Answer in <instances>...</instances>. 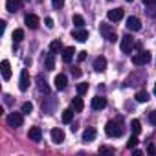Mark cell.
Segmentation results:
<instances>
[{
  "mask_svg": "<svg viewBox=\"0 0 156 156\" xmlns=\"http://www.w3.org/2000/svg\"><path fill=\"white\" fill-rule=\"evenodd\" d=\"M31 110H33V105L31 103H24L22 105V114H30Z\"/></svg>",
  "mask_w": 156,
  "mask_h": 156,
  "instance_id": "obj_30",
  "label": "cell"
},
{
  "mask_svg": "<svg viewBox=\"0 0 156 156\" xmlns=\"http://www.w3.org/2000/svg\"><path fill=\"white\" fill-rule=\"evenodd\" d=\"M149 121H151V123H152V125H156V110H154V112H151V114H149Z\"/></svg>",
  "mask_w": 156,
  "mask_h": 156,
  "instance_id": "obj_35",
  "label": "cell"
},
{
  "mask_svg": "<svg viewBox=\"0 0 156 156\" xmlns=\"http://www.w3.org/2000/svg\"><path fill=\"white\" fill-rule=\"evenodd\" d=\"M132 152H134L136 156H140V154H141V151H140V149H132Z\"/></svg>",
  "mask_w": 156,
  "mask_h": 156,
  "instance_id": "obj_40",
  "label": "cell"
},
{
  "mask_svg": "<svg viewBox=\"0 0 156 156\" xmlns=\"http://www.w3.org/2000/svg\"><path fill=\"white\" fill-rule=\"evenodd\" d=\"M130 129H132V134H140V132H141V123H140V119H132Z\"/></svg>",
  "mask_w": 156,
  "mask_h": 156,
  "instance_id": "obj_24",
  "label": "cell"
},
{
  "mask_svg": "<svg viewBox=\"0 0 156 156\" xmlns=\"http://www.w3.org/2000/svg\"><path fill=\"white\" fill-rule=\"evenodd\" d=\"M105 107H107V99L105 98H101V96L92 98V108L94 110H103Z\"/></svg>",
  "mask_w": 156,
  "mask_h": 156,
  "instance_id": "obj_10",
  "label": "cell"
},
{
  "mask_svg": "<svg viewBox=\"0 0 156 156\" xmlns=\"http://www.w3.org/2000/svg\"><path fill=\"white\" fill-rule=\"evenodd\" d=\"M72 108H73L75 112H81V110L85 108L83 99H81V98H73V101H72Z\"/></svg>",
  "mask_w": 156,
  "mask_h": 156,
  "instance_id": "obj_21",
  "label": "cell"
},
{
  "mask_svg": "<svg viewBox=\"0 0 156 156\" xmlns=\"http://www.w3.org/2000/svg\"><path fill=\"white\" fill-rule=\"evenodd\" d=\"M20 8H22V2H20V0H8V2H6V9L11 11V13L20 11Z\"/></svg>",
  "mask_w": 156,
  "mask_h": 156,
  "instance_id": "obj_11",
  "label": "cell"
},
{
  "mask_svg": "<svg viewBox=\"0 0 156 156\" xmlns=\"http://www.w3.org/2000/svg\"><path fill=\"white\" fill-rule=\"evenodd\" d=\"M22 39H24V30H15V31H13V42L19 44Z\"/></svg>",
  "mask_w": 156,
  "mask_h": 156,
  "instance_id": "obj_23",
  "label": "cell"
},
{
  "mask_svg": "<svg viewBox=\"0 0 156 156\" xmlns=\"http://www.w3.org/2000/svg\"><path fill=\"white\" fill-rule=\"evenodd\" d=\"M136 145H138V138H136V134H134V136H130V138H129L127 147H129V149H136Z\"/></svg>",
  "mask_w": 156,
  "mask_h": 156,
  "instance_id": "obj_29",
  "label": "cell"
},
{
  "mask_svg": "<svg viewBox=\"0 0 156 156\" xmlns=\"http://www.w3.org/2000/svg\"><path fill=\"white\" fill-rule=\"evenodd\" d=\"M87 92H88V83H79V85H77V94H79V96H83Z\"/></svg>",
  "mask_w": 156,
  "mask_h": 156,
  "instance_id": "obj_27",
  "label": "cell"
},
{
  "mask_svg": "<svg viewBox=\"0 0 156 156\" xmlns=\"http://www.w3.org/2000/svg\"><path fill=\"white\" fill-rule=\"evenodd\" d=\"M0 66H2V77H4V79H6V81L11 79V64H9V61L4 59Z\"/></svg>",
  "mask_w": 156,
  "mask_h": 156,
  "instance_id": "obj_17",
  "label": "cell"
},
{
  "mask_svg": "<svg viewBox=\"0 0 156 156\" xmlns=\"http://www.w3.org/2000/svg\"><path fill=\"white\" fill-rule=\"evenodd\" d=\"M123 9L121 8H116V9H110L108 13H107V19L110 20V22H119L121 19H123Z\"/></svg>",
  "mask_w": 156,
  "mask_h": 156,
  "instance_id": "obj_6",
  "label": "cell"
},
{
  "mask_svg": "<svg viewBox=\"0 0 156 156\" xmlns=\"http://www.w3.org/2000/svg\"><path fill=\"white\" fill-rule=\"evenodd\" d=\"M73 24H75L77 28H83V26H85V19H83L81 15H73Z\"/></svg>",
  "mask_w": 156,
  "mask_h": 156,
  "instance_id": "obj_28",
  "label": "cell"
},
{
  "mask_svg": "<svg viewBox=\"0 0 156 156\" xmlns=\"http://www.w3.org/2000/svg\"><path fill=\"white\" fill-rule=\"evenodd\" d=\"M19 88H20L22 92H26V90L30 88V73H28V70H22V72H20V83H19Z\"/></svg>",
  "mask_w": 156,
  "mask_h": 156,
  "instance_id": "obj_8",
  "label": "cell"
},
{
  "mask_svg": "<svg viewBox=\"0 0 156 156\" xmlns=\"http://www.w3.org/2000/svg\"><path fill=\"white\" fill-rule=\"evenodd\" d=\"M99 31H101L103 39H107L108 42H116V41H118V35H116V31L110 28V24H101V26H99Z\"/></svg>",
  "mask_w": 156,
  "mask_h": 156,
  "instance_id": "obj_2",
  "label": "cell"
},
{
  "mask_svg": "<svg viewBox=\"0 0 156 156\" xmlns=\"http://www.w3.org/2000/svg\"><path fill=\"white\" fill-rule=\"evenodd\" d=\"M105 68H107V59H105L103 55L96 57V59H94V70H96V72H105Z\"/></svg>",
  "mask_w": 156,
  "mask_h": 156,
  "instance_id": "obj_13",
  "label": "cell"
},
{
  "mask_svg": "<svg viewBox=\"0 0 156 156\" xmlns=\"http://www.w3.org/2000/svg\"><path fill=\"white\" fill-rule=\"evenodd\" d=\"M51 4H53L55 9H61V8L64 6V0H51Z\"/></svg>",
  "mask_w": 156,
  "mask_h": 156,
  "instance_id": "obj_32",
  "label": "cell"
},
{
  "mask_svg": "<svg viewBox=\"0 0 156 156\" xmlns=\"http://www.w3.org/2000/svg\"><path fill=\"white\" fill-rule=\"evenodd\" d=\"M127 30L129 31H140L141 30V22L138 17H129L127 19Z\"/></svg>",
  "mask_w": 156,
  "mask_h": 156,
  "instance_id": "obj_7",
  "label": "cell"
},
{
  "mask_svg": "<svg viewBox=\"0 0 156 156\" xmlns=\"http://www.w3.org/2000/svg\"><path fill=\"white\" fill-rule=\"evenodd\" d=\"M51 141L53 143H62L64 141V130L62 129H51Z\"/></svg>",
  "mask_w": 156,
  "mask_h": 156,
  "instance_id": "obj_14",
  "label": "cell"
},
{
  "mask_svg": "<svg viewBox=\"0 0 156 156\" xmlns=\"http://www.w3.org/2000/svg\"><path fill=\"white\" fill-rule=\"evenodd\" d=\"M145 6H156V0H143Z\"/></svg>",
  "mask_w": 156,
  "mask_h": 156,
  "instance_id": "obj_37",
  "label": "cell"
},
{
  "mask_svg": "<svg viewBox=\"0 0 156 156\" xmlns=\"http://www.w3.org/2000/svg\"><path fill=\"white\" fill-rule=\"evenodd\" d=\"M55 68V59H53V53H50L46 57V70H53Z\"/></svg>",
  "mask_w": 156,
  "mask_h": 156,
  "instance_id": "obj_25",
  "label": "cell"
},
{
  "mask_svg": "<svg viewBox=\"0 0 156 156\" xmlns=\"http://www.w3.org/2000/svg\"><path fill=\"white\" fill-rule=\"evenodd\" d=\"M62 50V42L61 41H51V44H50V53H59Z\"/></svg>",
  "mask_w": 156,
  "mask_h": 156,
  "instance_id": "obj_22",
  "label": "cell"
},
{
  "mask_svg": "<svg viewBox=\"0 0 156 156\" xmlns=\"http://www.w3.org/2000/svg\"><path fill=\"white\" fill-rule=\"evenodd\" d=\"M73 53H75L73 46H68V48H64V50H62V61H64V62H70V61L73 59Z\"/></svg>",
  "mask_w": 156,
  "mask_h": 156,
  "instance_id": "obj_19",
  "label": "cell"
},
{
  "mask_svg": "<svg viewBox=\"0 0 156 156\" xmlns=\"http://www.w3.org/2000/svg\"><path fill=\"white\" fill-rule=\"evenodd\" d=\"M39 88H41V90H44V92H48V85H46V83H42V81H41Z\"/></svg>",
  "mask_w": 156,
  "mask_h": 156,
  "instance_id": "obj_38",
  "label": "cell"
},
{
  "mask_svg": "<svg viewBox=\"0 0 156 156\" xmlns=\"http://www.w3.org/2000/svg\"><path fill=\"white\" fill-rule=\"evenodd\" d=\"M87 59V51H79V53H77V61H79V62H83Z\"/></svg>",
  "mask_w": 156,
  "mask_h": 156,
  "instance_id": "obj_33",
  "label": "cell"
},
{
  "mask_svg": "<svg viewBox=\"0 0 156 156\" xmlns=\"http://www.w3.org/2000/svg\"><path fill=\"white\" fill-rule=\"evenodd\" d=\"M147 151H149V154H156V147H154L152 143H151V145L147 147Z\"/></svg>",
  "mask_w": 156,
  "mask_h": 156,
  "instance_id": "obj_36",
  "label": "cell"
},
{
  "mask_svg": "<svg viewBox=\"0 0 156 156\" xmlns=\"http://www.w3.org/2000/svg\"><path fill=\"white\" fill-rule=\"evenodd\" d=\"M96 134H98V132H96V129L88 127V129L83 132V141H87V143H88V141H94V140H96Z\"/></svg>",
  "mask_w": 156,
  "mask_h": 156,
  "instance_id": "obj_18",
  "label": "cell"
},
{
  "mask_svg": "<svg viewBox=\"0 0 156 156\" xmlns=\"http://www.w3.org/2000/svg\"><path fill=\"white\" fill-rule=\"evenodd\" d=\"M73 75H75V77H79V75H81V70H79V68H75V70H73Z\"/></svg>",
  "mask_w": 156,
  "mask_h": 156,
  "instance_id": "obj_39",
  "label": "cell"
},
{
  "mask_svg": "<svg viewBox=\"0 0 156 156\" xmlns=\"http://www.w3.org/2000/svg\"><path fill=\"white\" fill-rule=\"evenodd\" d=\"M73 114H75L73 108H66V110H62V123H72Z\"/></svg>",
  "mask_w": 156,
  "mask_h": 156,
  "instance_id": "obj_20",
  "label": "cell"
},
{
  "mask_svg": "<svg viewBox=\"0 0 156 156\" xmlns=\"http://www.w3.org/2000/svg\"><path fill=\"white\" fill-rule=\"evenodd\" d=\"M99 152H101V154H114V149H112V147H105V145H103V147H99Z\"/></svg>",
  "mask_w": 156,
  "mask_h": 156,
  "instance_id": "obj_31",
  "label": "cell"
},
{
  "mask_svg": "<svg viewBox=\"0 0 156 156\" xmlns=\"http://www.w3.org/2000/svg\"><path fill=\"white\" fill-rule=\"evenodd\" d=\"M39 22H41V20H39L37 15H28V17H26V26H28L30 30H37V28H39Z\"/></svg>",
  "mask_w": 156,
  "mask_h": 156,
  "instance_id": "obj_16",
  "label": "cell"
},
{
  "mask_svg": "<svg viewBox=\"0 0 156 156\" xmlns=\"http://www.w3.org/2000/svg\"><path fill=\"white\" fill-rule=\"evenodd\" d=\"M136 101H138V103H145V101H149V94L143 92V90L138 92V94H136Z\"/></svg>",
  "mask_w": 156,
  "mask_h": 156,
  "instance_id": "obj_26",
  "label": "cell"
},
{
  "mask_svg": "<svg viewBox=\"0 0 156 156\" xmlns=\"http://www.w3.org/2000/svg\"><path fill=\"white\" fill-rule=\"evenodd\" d=\"M132 46H134V39H132L130 35L121 37V44H119V48H121L123 53H130V51H132Z\"/></svg>",
  "mask_w": 156,
  "mask_h": 156,
  "instance_id": "obj_5",
  "label": "cell"
},
{
  "mask_svg": "<svg viewBox=\"0 0 156 156\" xmlns=\"http://www.w3.org/2000/svg\"><path fill=\"white\" fill-rule=\"evenodd\" d=\"M149 61H151V53L149 51H140V53L132 55V64H136V66H143Z\"/></svg>",
  "mask_w": 156,
  "mask_h": 156,
  "instance_id": "obj_4",
  "label": "cell"
},
{
  "mask_svg": "<svg viewBox=\"0 0 156 156\" xmlns=\"http://www.w3.org/2000/svg\"><path fill=\"white\" fill-rule=\"evenodd\" d=\"M6 121H8L9 127H15V129H17V127H22L24 118H22V114H19V112H11V114H8Z\"/></svg>",
  "mask_w": 156,
  "mask_h": 156,
  "instance_id": "obj_3",
  "label": "cell"
},
{
  "mask_svg": "<svg viewBox=\"0 0 156 156\" xmlns=\"http://www.w3.org/2000/svg\"><path fill=\"white\" fill-rule=\"evenodd\" d=\"M72 37H73L75 41H79V42H85V41L88 39V31H87V30H83V28H79V30L72 31Z\"/></svg>",
  "mask_w": 156,
  "mask_h": 156,
  "instance_id": "obj_12",
  "label": "cell"
},
{
  "mask_svg": "<svg viewBox=\"0 0 156 156\" xmlns=\"http://www.w3.org/2000/svg\"><path fill=\"white\" fill-rule=\"evenodd\" d=\"M53 85H55V88H57V90H64V88H66V85H68V79H66V75H62V73L55 75V79H53Z\"/></svg>",
  "mask_w": 156,
  "mask_h": 156,
  "instance_id": "obj_9",
  "label": "cell"
},
{
  "mask_svg": "<svg viewBox=\"0 0 156 156\" xmlns=\"http://www.w3.org/2000/svg\"><path fill=\"white\" fill-rule=\"evenodd\" d=\"M154 94H156V83H154Z\"/></svg>",
  "mask_w": 156,
  "mask_h": 156,
  "instance_id": "obj_41",
  "label": "cell"
},
{
  "mask_svg": "<svg viewBox=\"0 0 156 156\" xmlns=\"http://www.w3.org/2000/svg\"><path fill=\"white\" fill-rule=\"evenodd\" d=\"M105 132H107V136H110V138H119V136L123 134V127H121L119 121L110 119V121L107 123V127H105Z\"/></svg>",
  "mask_w": 156,
  "mask_h": 156,
  "instance_id": "obj_1",
  "label": "cell"
},
{
  "mask_svg": "<svg viewBox=\"0 0 156 156\" xmlns=\"http://www.w3.org/2000/svg\"><path fill=\"white\" fill-rule=\"evenodd\" d=\"M44 24H46V28H50V30H51V28L55 26V24H53V19H50V17H48L46 20H44Z\"/></svg>",
  "mask_w": 156,
  "mask_h": 156,
  "instance_id": "obj_34",
  "label": "cell"
},
{
  "mask_svg": "<svg viewBox=\"0 0 156 156\" xmlns=\"http://www.w3.org/2000/svg\"><path fill=\"white\" fill-rule=\"evenodd\" d=\"M28 138H30L31 141H41V138H42V130H41L39 127H31L30 132H28Z\"/></svg>",
  "mask_w": 156,
  "mask_h": 156,
  "instance_id": "obj_15",
  "label": "cell"
},
{
  "mask_svg": "<svg viewBox=\"0 0 156 156\" xmlns=\"http://www.w3.org/2000/svg\"><path fill=\"white\" fill-rule=\"evenodd\" d=\"M127 2H132V0H127Z\"/></svg>",
  "mask_w": 156,
  "mask_h": 156,
  "instance_id": "obj_42",
  "label": "cell"
}]
</instances>
